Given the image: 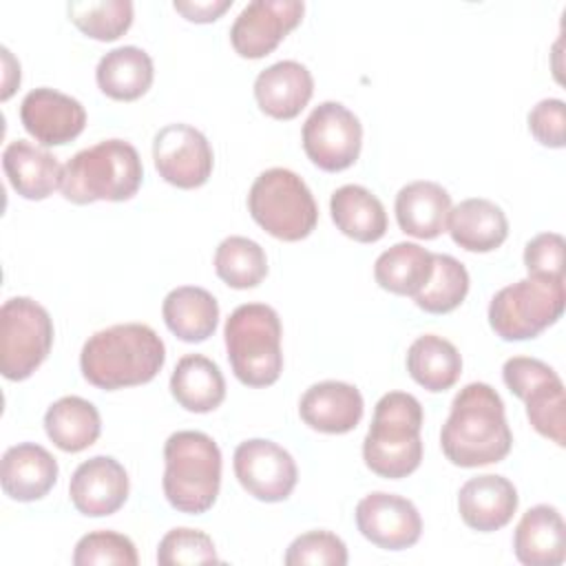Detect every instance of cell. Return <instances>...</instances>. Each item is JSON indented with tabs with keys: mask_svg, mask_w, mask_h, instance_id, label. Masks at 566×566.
Returning <instances> with one entry per match:
<instances>
[{
	"mask_svg": "<svg viewBox=\"0 0 566 566\" xmlns=\"http://www.w3.org/2000/svg\"><path fill=\"white\" fill-rule=\"evenodd\" d=\"M440 444L447 460L464 469L504 460L513 447V433L500 394L486 382L462 387L442 424Z\"/></svg>",
	"mask_w": 566,
	"mask_h": 566,
	"instance_id": "1",
	"label": "cell"
},
{
	"mask_svg": "<svg viewBox=\"0 0 566 566\" xmlns=\"http://www.w3.org/2000/svg\"><path fill=\"white\" fill-rule=\"evenodd\" d=\"M166 360L159 334L144 323H119L95 332L82 347V376L104 391L150 382Z\"/></svg>",
	"mask_w": 566,
	"mask_h": 566,
	"instance_id": "2",
	"label": "cell"
},
{
	"mask_svg": "<svg viewBox=\"0 0 566 566\" xmlns=\"http://www.w3.org/2000/svg\"><path fill=\"white\" fill-rule=\"evenodd\" d=\"M422 405L407 391L385 394L363 440V460L380 478L400 480L422 462Z\"/></svg>",
	"mask_w": 566,
	"mask_h": 566,
	"instance_id": "3",
	"label": "cell"
},
{
	"mask_svg": "<svg viewBox=\"0 0 566 566\" xmlns=\"http://www.w3.org/2000/svg\"><path fill=\"white\" fill-rule=\"evenodd\" d=\"M142 179L137 148L124 139H104L64 164L60 190L73 203L126 201L137 195Z\"/></svg>",
	"mask_w": 566,
	"mask_h": 566,
	"instance_id": "4",
	"label": "cell"
},
{
	"mask_svg": "<svg viewBox=\"0 0 566 566\" xmlns=\"http://www.w3.org/2000/svg\"><path fill=\"white\" fill-rule=\"evenodd\" d=\"M164 495L181 513L212 509L221 489V451L203 431H177L164 444Z\"/></svg>",
	"mask_w": 566,
	"mask_h": 566,
	"instance_id": "5",
	"label": "cell"
},
{
	"mask_svg": "<svg viewBox=\"0 0 566 566\" xmlns=\"http://www.w3.org/2000/svg\"><path fill=\"white\" fill-rule=\"evenodd\" d=\"M281 318L265 303H243L226 321L223 338L234 376L248 387L274 385L283 371Z\"/></svg>",
	"mask_w": 566,
	"mask_h": 566,
	"instance_id": "6",
	"label": "cell"
},
{
	"mask_svg": "<svg viewBox=\"0 0 566 566\" xmlns=\"http://www.w3.org/2000/svg\"><path fill=\"white\" fill-rule=\"evenodd\" d=\"M252 219L281 241H301L312 234L318 208L307 184L287 168H268L250 186Z\"/></svg>",
	"mask_w": 566,
	"mask_h": 566,
	"instance_id": "7",
	"label": "cell"
},
{
	"mask_svg": "<svg viewBox=\"0 0 566 566\" xmlns=\"http://www.w3.org/2000/svg\"><path fill=\"white\" fill-rule=\"evenodd\" d=\"M564 279L526 276L495 292L489 303V325L502 340H528L564 314Z\"/></svg>",
	"mask_w": 566,
	"mask_h": 566,
	"instance_id": "8",
	"label": "cell"
},
{
	"mask_svg": "<svg viewBox=\"0 0 566 566\" xmlns=\"http://www.w3.org/2000/svg\"><path fill=\"white\" fill-rule=\"evenodd\" d=\"M53 321L29 296H13L0 307V371L7 380L29 378L49 356Z\"/></svg>",
	"mask_w": 566,
	"mask_h": 566,
	"instance_id": "9",
	"label": "cell"
},
{
	"mask_svg": "<svg viewBox=\"0 0 566 566\" xmlns=\"http://www.w3.org/2000/svg\"><path fill=\"white\" fill-rule=\"evenodd\" d=\"M303 150L325 172L349 168L363 146L360 119L340 102H321L303 124Z\"/></svg>",
	"mask_w": 566,
	"mask_h": 566,
	"instance_id": "10",
	"label": "cell"
},
{
	"mask_svg": "<svg viewBox=\"0 0 566 566\" xmlns=\"http://www.w3.org/2000/svg\"><path fill=\"white\" fill-rule=\"evenodd\" d=\"M153 159L159 177L177 188H199L212 175V146L190 124H168L153 139Z\"/></svg>",
	"mask_w": 566,
	"mask_h": 566,
	"instance_id": "11",
	"label": "cell"
},
{
	"mask_svg": "<svg viewBox=\"0 0 566 566\" xmlns=\"http://www.w3.org/2000/svg\"><path fill=\"white\" fill-rule=\"evenodd\" d=\"M234 475L239 484L261 502H283L296 486V462L281 444L252 438L234 449Z\"/></svg>",
	"mask_w": 566,
	"mask_h": 566,
	"instance_id": "12",
	"label": "cell"
},
{
	"mask_svg": "<svg viewBox=\"0 0 566 566\" xmlns=\"http://www.w3.org/2000/svg\"><path fill=\"white\" fill-rule=\"evenodd\" d=\"M303 11L301 0H252L234 18L230 42L241 57L259 60L301 24Z\"/></svg>",
	"mask_w": 566,
	"mask_h": 566,
	"instance_id": "13",
	"label": "cell"
},
{
	"mask_svg": "<svg viewBox=\"0 0 566 566\" xmlns=\"http://www.w3.org/2000/svg\"><path fill=\"white\" fill-rule=\"evenodd\" d=\"M356 526L365 539L385 551L413 546L422 533L416 504L402 495L374 491L356 504Z\"/></svg>",
	"mask_w": 566,
	"mask_h": 566,
	"instance_id": "14",
	"label": "cell"
},
{
	"mask_svg": "<svg viewBox=\"0 0 566 566\" xmlns=\"http://www.w3.org/2000/svg\"><path fill=\"white\" fill-rule=\"evenodd\" d=\"M20 122L42 146H62L84 130L86 111L75 97L40 86L24 95L20 104Z\"/></svg>",
	"mask_w": 566,
	"mask_h": 566,
	"instance_id": "15",
	"label": "cell"
},
{
	"mask_svg": "<svg viewBox=\"0 0 566 566\" xmlns=\"http://www.w3.org/2000/svg\"><path fill=\"white\" fill-rule=\"evenodd\" d=\"M128 489V473L115 458L93 455L73 471L69 495L82 515L104 517L124 506Z\"/></svg>",
	"mask_w": 566,
	"mask_h": 566,
	"instance_id": "16",
	"label": "cell"
},
{
	"mask_svg": "<svg viewBox=\"0 0 566 566\" xmlns=\"http://www.w3.org/2000/svg\"><path fill=\"white\" fill-rule=\"evenodd\" d=\"M458 511L469 528L493 533L506 526L515 515L517 491L504 475H475L460 486Z\"/></svg>",
	"mask_w": 566,
	"mask_h": 566,
	"instance_id": "17",
	"label": "cell"
},
{
	"mask_svg": "<svg viewBox=\"0 0 566 566\" xmlns=\"http://www.w3.org/2000/svg\"><path fill=\"white\" fill-rule=\"evenodd\" d=\"M365 411L360 391L343 380H323L305 389L298 413L307 427L321 433H347L356 429Z\"/></svg>",
	"mask_w": 566,
	"mask_h": 566,
	"instance_id": "18",
	"label": "cell"
},
{
	"mask_svg": "<svg viewBox=\"0 0 566 566\" xmlns=\"http://www.w3.org/2000/svg\"><path fill=\"white\" fill-rule=\"evenodd\" d=\"M314 77L296 60H281L263 69L254 80L259 108L274 119H294L312 99Z\"/></svg>",
	"mask_w": 566,
	"mask_h": 566,
	"instance_id": "19",
	"label": "cell"
},
{
	"mask_svg": "<svg viewBox=\"0 0 566 566\" xmlns=\"http://www.w3.org/2000/svg\"><path fill=\"white\" fill-rule=\"evenodd\" d=\"M57 482V460L35 442H20L4 451L0 484L18 502L44 497Z\"/></svg>",
	"mask_w": 566,
	"mask_h": 566,
	"instance_id": "20",
	"label": "cell"
},
{
	"mask_svg": "<svg viewBox=\"0 0 566 566\" xmlns=\"http://www.w3.org/2000/svg\"><path fill=\"white\" fill-rule=\"evenodd\" d=\"M515 557L526 566H559L566 559V526L551 504L531 506L513 533Z\"/></svg>",
	"mask_w": 566,
	"mask_h": 566,
	"instance_id": "21",
	"label": "cell"
},
{
	"mask_svg": "<svg viewBox=\"0 0 566 566\" xmlns=\"http://www.w3.org/2000/svg\"><path fill=\"white\" fill-rule=\"evenodd\" d=\"M396 221L405 234L436 239L447 230L451 195L436 181H411L396 195Z\"/></svg>",
	"mask_w": 566,
	"mask_h": 566,
	"instance_id": "22",
	"label": "cell"
},
{
	"mask_svg": "<svg viewBox=\"0 0 566 566\" xmlns=\"http://www.w3.org/2000/svg\"><path fill=\"white\" fill-rule=\"evenodd\" d=\"M2 168L13 190L31 201L46 199L62 184L57 157L24 139L11 142L2 153Z\"/></svg>",
	"mask_w": 566,
	"mask_h": 566,
	"instance_id": "23",
	"label": "cell"
},
{
	"mask_svg": "<svg viewBox=\"0 0 566 566\" xmlns=\"http://www.w3.org/2000/svg\"><path fill=\"white\" fill-rule=\"evenodd\" d=\"M447 230L467 252H491L506 241L509 219L491 199L471 197L451 208Z\"/></svg>",
	"mask_w": 566,
	"mask_h": 566,
	"instance_id": "24",
	"label": "cell"
},
{
	"mask_svg": "<svg viewBox=\"0 0 566 566\" xmlns=\"http://www.w3.org/2000/svg\"><path fill=\"white\" fill-rule=\"evenodd\" d=\"M155 69L150 55L133 44L111 49L95 69L97 86L104 95L117 102L139 99L153 84Z\"/></svg>",
	"mask_w": 566,
	"mask_h": 566,
	"instance_id": "25",
	"label": "cell"
},
{
	"mask_svg": "<svg viewBox=\"0 0 566 566\" xmlns=\"http://www.w3.org/2000/svg\"><path fill=\"white\" fill-rule=\"evenodd\" d=\"M329 212L336 228L358 243H374L387 232L382 201L363 186L345 184L336 188L329 199Z\"/></svg>",
	"mask_w": 566,
	"mask_h": 566,
	"instance_id": "26",
	"label": "cell"
},
{
	"mask_svg": "<svg viewBox=\"0 0 566 566\" xmlns=\"http://www.w3.org/2000/svg\"><path fill=\"white\" fill-rule=\"evenodd\" d=\"M161 314L177 338L184 343H201L217 329L219 303L203 287L181 285L166 294Z\"/></svg>",
	"mask_w": 566,
	"mask_h": 566,
	"instance_id": "27",
	"label": "cell"
},
{
	"mask_svg": "<svg viewBox=\"0 0 566 566\" xmlns=\"http://www.w3.org/2000/svg\"><path fill=\"white\" fill-rule=\"evenodd\" d=\"M172 398L192 413L214 411L226 398V380L217 363L201 354H186L170 376Z\"/></svg>",
	"mask_w": 566,
	"mask_h": 566,
	"instance_id": "28",
	"label": "cell"
},
{
	"mask_svg": "<svg viewBox=\"0 0 566 566\" xmlns=\"http://www.w3.org/2000/svg\"><path fill=\"white\" fill-rule=\"evenodd\" d=\"M44 429L57 449L77 453L99 438L102 418L97 407L86 398L64 396L46 409Z\"/></svg>",
	"mask_w": 566,
	"mask_h": 566,
	"instance_id": "29",
	"label": "cell"
},
{
	"mask_svg": "<svg viewBox=\"0 0 566 566\" xmlns=\"http://www.w3.org/2000/svg\"><path fill=\"white\" fill-rule=\"evenodd\" d=\"M431 272L433 252L411 241L391 245L374 263V279L382 290L411 298L429 283Z\"/></svg>",
	"mask_w": 566,
	"mask_h": 566,
	"instance_id": "30",
	"label": "cell"
},
{
	"mask_svg": "<svg viewBox=\"0 0 566 566\" xmlns=\"http://www.w3.org/2000/svg\"><path fill=\"white\" fill-rule=\"evenodd\" d=\"M407 371L427 391L451 389L462 374V356L442 336H418L407 349Z\"/></svg>",
	"mask_w": 566,
	"mask_h": 566,
	"instance_id": "31",
	"label": "cell"
},
{
	"mask_svg": "<svg viewBox=\"0 0 566 566\" xmlns=\"http://www.w3.org/2000/svg\"><path fill=\"white\" fill-rule=\"evenodd\" d=\"M214 272L226 285L234 290H248L265 279L268 259L256 241L232 234L217 245Z\"/></svg>",
	"mask_w": 566,
	"mask_h": 566,
	"instance_id": "32",
	"label": "cell"
},
{
	"mask_svg": "<svg viewBox=\"0 0 566 566\" xmlns=\"http://www.w3.org/2000/svg\"><path fill=\"white\" fill-rule=\"evenodd\" d=\"M469 292V272L451 254H433L429 283L413 296V303L429 314L453 312Z\"/></svg>",
	"mask_w": 566,
	"mask_h": 566,
	"instance_id": "33",
	"label": "cell"
},
{
	"mask_svg": "<svg viewBox=\"0 0 566 566\" xmlns=\"http://www.w3.org/2000/svg\"><path fill=\"white\" fill-rule=\"evenodd\" d=\"M71 22L88 38L99 42L117 40L133 24L130 0H102V2H69Z\"/></svg>",
	"mask_w": 566,
	"mask_h": 566,
	"instance_id": "34",
	"label": "cell"
},
{
	"mask_svg": "<svg viewBox=\"0 0 566 566\" xmlns=\"http://www.w3.org/2000/svg\"><path fill=\"white\" fill-rule=\"evenodd\" d=\"M526 416L533 429L553 440L557 447H564V429H566V400H564V382L559 376H553L539 385H535L524 398Z\"/></svg>",
	"mask_w": 566,
	"mask_h": 566,
	"instance_id": "35",
	"label": "cell"
},
{
	"mask_svg": "<svg viewBox=\"0 0 566 566\" xmlns=\"http://www.w3.org/2000/svg\"><path fill=\"white\" fill-rule=\"evenodd\" d=\"M135 544L115 531H93L80 537L73 551L75 566H137Z\"/></svg>",
	"mask_w": 566,
	"mask_h": 566,
	"instance_id": "36",
	"label": "cell"
},
{
	"mask_svg": "<svg viewBox=\"0 0 566 566\" xmlns=\"http://www.w3.org/2000/svg\"><path fill=\"white\" fill-rule=\"evenodd\" d=\"M219 562L212 539L197 528H172L157 546V564L179 566V564H214Z\"/></svg>",
	"mask_w": 566,
	"mask_h": 566,
	"instance_id": "37",
	"label": "cell"
},
{
	"mask_svg": "<svg viewBox=\"0 0 566 566\" xmlns=\"http://www.w3.org/2000/svg\"><path fill=\"white\" fill-rule=\"evenodd\" d=\"M287 566H345L347 546L329 531H310L298 535L285 551Z\"/></svg>",
	"mask_w": 566,
	"mask_h": 566,
	"instance_id": "38",
	"label": "cell"
},
{
	"mask_svg": "<svg viewBox=\"0 0 566 566\" xmlns=\"http://www.w3.org/2000/svg\"><path fill=\"white\" fill-rule=\"evenodd\" d=\"M524 265L528 276L564 279V237L557 232H542L524 248Z\"/></svg>",
	"mask_w": 566,
	"mask_h": 566,
	"instance_id": "39",
	"label": "cell"
},
{
	"mask_svg": "<svg viewBox=\"0 0 566 566\" xmlns=\"http://www.w3.org/2000/svg\"><path fill=\"white\" fill-rule=\"evenodd\" d=\"M531 135L548 148H564L566 144V106L557 97L537 102L528 113Z\"/></svg>",
	"mask_w": 566,
	"mask_h": 566,
	"instance_id": "40",
	"label": "cell"
},
{
	"mask_svg": "<svg viewBox=\"0 0 566 566\" xmlns=\"http://www.w3.org/2000/svg\"><path fill=\"white\" fill-rule=\"evenodd\" d=\"M172 7L190 22H214L232 7V0H175Z\"/></svg>",
	"mask_w": 566,
	"mask_h": 566,
	"instance_id": "41",
	"label": "cell"
},
{
	"mask_svg": "<svg viewBox=\"0 0 566 566\" xmlns=\"http://www.w3.org/2000/svg\"><path fill=\"white\" fill-rule=\"evenodd\" d=\"M2 60H4V88H2V99H9L15 86L20 84V64L13 60L9 49H2Z\"/></svg>",
	"mask_w": 566,
	"mask_h": 566,
	"instance_id": "42",
	"label": "cell"
}]
</instances>
